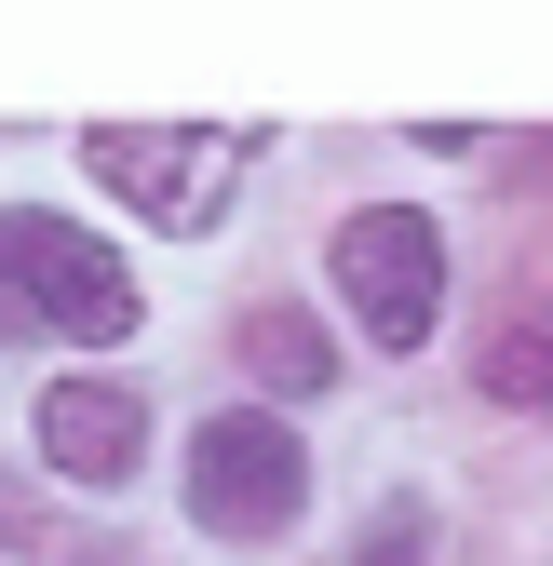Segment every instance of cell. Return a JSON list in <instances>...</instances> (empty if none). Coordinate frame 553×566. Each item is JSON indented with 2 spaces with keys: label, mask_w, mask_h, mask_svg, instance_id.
<instances>
[{
  "label": "cell",
  "mask_w": 553,
  "mask_h": 566,
  "mask_svg": "<svg viewBox=\"0 0 553 566\" xmlns=\"http://www.w3.org/2000/svg\"><path fill=\"white\" fill-rule=\"evenodd\" d=\"M298 500H311V459H298L284 418H202V432H189V513L217 539L298 526Z\"/></svg>",
  "instance_id": "3957f363"
},
{
  "label": "cell",
  "mask_w": 553,
  "mask_h": 566,
  "mask_svg": "<svg viewBox=\"0 0 553 566\" xmlns=\"http://www.w3.org/2000/svg\"><path fill=\"white\" fill-rule=\"evenodd\" d=\"M243 365H257L270 391H324L337 350H324V324H311V311H243Z\"/></svg>",
  "instance_id": "52a82bcc"
},
{
  "label": "cell",
  "mask_w": 553,
  "mask_h": 566,
  "mask_svg": "<svg viewBox=\"0 0 553 566\" xmlns=\"http://www.w3.org/2000/svg\"><path fill=\"white\" fill-rule=\"evenodd\" d=\"M135 446H149V405H135L122 378H54V391H41V459H54L67 485H122Z\"/></svg>",
  "instance_id": "5b68a950"
},
{
  "label": "cell",
  "mask_w": 553,
  "mask_h": 566,
  "mask_svg": "<svg viewBox=\"0 0 553 566\" xmlns=\"http://www.w3.org/2000/svg\"><path fill=\"white\" fill-rule=\"evenodd\" d=\"M472 391L513 405V418H553V297H513L487 324V350H472Z\"/></svg>",
  "instance_id": "8992f818"
},
{
  "label": "cell",
  "mask_w": 553,
  "mask_h": 566,
  "mask_svg": "<svg viewBox=\"0 0 553 566\" xmlns=\"http://www.w3.org/2000/svg\"><path fill=\"white\" fill-rule=\"evenodd\" d=\"M337 283H352V311L378 350H419L432 311H446V230L405 217V202H365L352 230H337Z\"/></svg>",
  "instance_id": "277c9868"
},
{
  "label": "cell",
  "mask_w": 553,
  "mask_h": 566,
  "mask_svg": "<svg viewBox=\"0 0 553 566\" xmlns=\"http://www.w3.org/2000/svg\"><path fill=\"white\" fill-rule=\"evenodd\" d=\"M0 324H54V337H135V270L82 243L67 217H0Z\"/></svg>",
  "instance_id": "6da1fadb"
},
{
  "label": "cell",
  "mask_w": 553,
  "mask_h": 566,
  "mask_svg": "<svg viewBox=\"0 0 553 566\" xmlns=\"http://www.w3.org/2000/svg\"><path fill=\"white\" fill-rule=\"evenodd\" d=\"M82 163H95V189H122L149 230H217V202H230V176H243L230 135H189V122H108V135H82Z\"/></svg>",
  "instance_id": "7a4b0ae2"
},
{
  "label": "cell",
  "mask_w": 553,
  "mask_h": 566,
  "mask_svg": "<svg viewBox=\"0 0 553 566\" xmlns=\"http://www.w3.org/2000/svg\"><path fill=\"white\" fill-rule=\"evenodd\" d=\"M419 539H432V513H419V500H392V513L365 526V553H352V566H419Z\"/></svg>",
  "instance_id": "ba28073f"
}]
</instances>
